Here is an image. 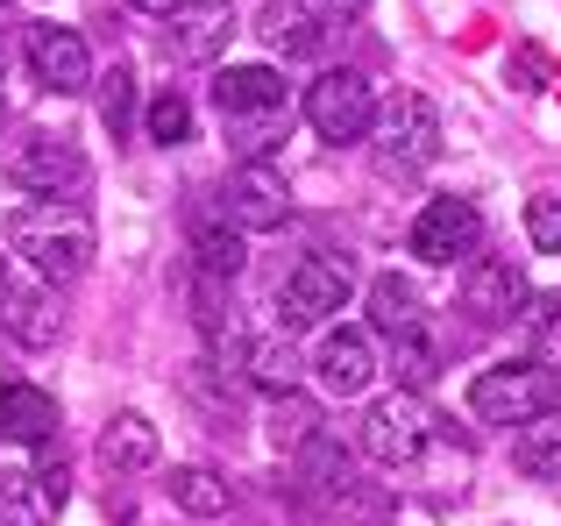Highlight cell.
<instances>
[{
  "label": "cell",
  "instance_id": "cb8c5ba5",
  "mask_svg": "<svg viewBox=\"0 0 561 526\" xmlns=\"http://www.w3.org/2000/svg\"><path fill=\"white\" fill-rule=\"evenodd\" d=\"M242 263H249V250H242V228H228V221H214V228H199V242H192V271H206V277H242Z\"/></svg>",
  "mask_w": 561,
  "mask_h": 526
},
{
  "label": "cell",
  "instance_id": "277c9868",
  "mask_svg": "<svg viewBox=\"0 0 561 526\" xmlns=\"http://www.w3.org/2000/svg\"><path fill=\"white\" fill-rule=\"evenodd\" d=\"M548 405H554V370H540V363H497L469 385V413L491 427H526Z\"/></svg>",
  "mask_w": 561,
  "mask_h": 526
},
{
  "label": "cell",
  "instance_id": "9c48e42d",
  "mask_svg": "<svg viewBox=\"0 0 561 526\" xmlns=\"http://www.w3.org/2000/svg\"><path fill=\"white\" fill-rule=\"evenodd\" d=\"M426 413L412 399H377L370 405V420H363V448L383 462V470H405V462H420V448H426Z\"/></svg>",
  "mask_w": 561,
  "mask_h": 526
},
{
  "label": "cell",
  "instance_id": "e0dca14e",
  "mask_svg": "<svg viewBox=\"0 0 561 526\" xmlns=\"http://www.w3.org/2000/svg\"><path fill=\"white\" fill-rule=\"evenodd\" d=\"M0 434H8V442L43 448L57 434V399H50V391H36V385H0Z\"/></svg>",
  "mask_w": 561,
  "mask_h": 526
},
{
  "label": "cell",
  "instance_id": "2e32d148",
  "mask_svg": "<svg viewBox=\"0 0 561 526\" xmlns=\"http://www.w3.org/2000/svg\"><path fill=\"white\" fill-rule=\"evenodd\" d=\"M0 328H8L14 342H28V348H50V342H57V328H65V306H57V291H50V285H28V291H14V285H8Z\"/></svg>",
  "mask_w": 561,
  "mask_h": 526
},
{
  "label": "cell",
  "instance_id": "8992f818",
  "mask_svg": "<svg viewBox=\"0 0 561 526\" xmlns=\"http://www.w3.org/2000/svg\"><path fill=\"white\" fill-rule=\"evenodd\" d=\"M306 122H313V136H328V142H363L370 136V122H377V93H370V79L363 71H320L313 85H306Z\"/></svg>",
  "mask_w": 561,
  "mask_h": 526
},
{
  "label": "cell",
  "instance_id": "7402d4cb",
  "mask_svg": "<svg viewBox=\"0 0 561 526\" xmlns=\"http://www.w3.org/2000/svg\"><path fill=\"white\" fill-rule=\"evenodd\" d=\"M412 320H426L420 285H412V277H398V271L370 277V328L377 334H398V328H412Z\"/></svg>",
  "mask_w": 561,
  "mask_h": 526
},
{
  "label": "cell",
  "instance_id": "7a4b0ae2",
  "mask_svg": "<svg viewBox=\"0 0 561 526\" xmlns=\"http://www.w3.org/2000/svg\"><path fill=\"white\" fill-rule=\"evenodd\" d=\"M370 142H377L383 179H412V171H426L440 157V107L426 93H398L370 122Z\"/></svg>",
  "mask_w": 561,
  "mask_h": 526
},
{
  "label": "cell",
  "instance_id": "74e56055",
  "mask_svg": "<svg viewBox=\"0 0 561 526\" xmlns=\"http://www.w3.org/2000/svg\"><path fill=\"white\" fill-rule=\"evenodd\" d=\"M0 22H8V8H0Z\"/></svg>",
  "mask_w": 561,
  "mask_h": 526
},
{
  "label": "cell",
  "instance_id": "8fae6325",
  "mask_svg": "<svg viewBox=\"0 0 561 526\" xmlns=\"http://www.w3.org/2000/svg\"><path fill=\"white\" fill-rule=\"evenodd\" d=\"M462 306H469L477 328H512V320L526 313V277L512 271L505 256H483L477 271H469V285H462Z\"/></svg>",
  "mask_w": 561,
  "mask_h": 526
},
{
  "label": "cell",
  "instance_id": "1f68e13d",
  "mask_svg": "<svg viewBox=\"0 0 561 526\" xmlns=\"http://www.w3.org/2000/svg\"><path fill=\"white\" fill-rule=\"evenodd\" d=\"M36 499L50 505V513L71 499V477H65V462H57V456H43V462H36Z\"/></svg>",
  "mask_w": 561,
  "mask_h": 526
},
{
  "label": "cell",
  "instance_id": "d6a6232c",
  "mask_svg": "<svg viewBox=\"0 0 561 526\" xmlns=\"http://www.w3.org/2000/svg\"><path fill=\"white\" fill-rule=\"evenodd\" d=\"M313 8H320V14H334V22H356L370 0H313Z\"/></svg>",
  "mask_w": 561,
  "mask_h": 526
},
{
  "label": "cell",
  "instance_id": "52a82bcc",
  "mask_svg": "<svg viewBox=\"0 0 561 526\" xmlns=\"http://www.w3.org/2000/svg\"><path fill=\"white\" fill-rule=\"evenodd\" d=\"M477 250H483V214L469 207V199H455V193L426 199V214L412 221V256L420 263H462Z\"/></svg>",
  "mask_w": 561,
  "mask_h": 526
},
{
  "label": "cell",
  "instance_id": "3957f363",
  "mask_svg": "<svg viewBox=\"0 0 561 526\" xmlns=\"http://www.w3.org/2000/svg\"><path fill=\"white\" fill-rule=\"evenodd\" d=\"M348 291H356V263L334 250H313L291 263V277L277 285V313H285V328H328L348 306Z\"/></svg>",
  "mask_w": 561,
  "mask_h": 526
},
{
  "label": "cell",
  "instance_id": "484cf974",
  "mask_svg": "<svg viewBox=\"0 0 561 526\" xmlns=\"http://www.w3.org/2000/svg\"><path fill=\"white\" fill-rule=\"evenodd\" d=\"M100 122H107V136H136V71L128 65L100 79Z\"/></svg>",
  "mask_w": 561,
  "mask_h": 526
},
{
  "label": "cell",
  "instance_id": "5bb4252c",
  "mask_svg": "<svg viewBox=\"0 0 561 526\" xmlns=\"http://www.w3.org/2000/svg\"><path fill=\"white\" fill-rule=\"evenodd\" d=\"M313 370H320V385H328L334 399H356V391H370V377H377V348H370V334H363V328H334L328 342H320Z\"/></svg>",
  "mask_w": 561,
  "mask_h": 526
},
{
  "label": "cell",
  "instance_id": "ac0fdd59",
  "mask_svg": "<svg viewBox=\"0 0 561 526\" xmlns=\"http://www.w3.org/2000/svg\"><path fill=\"white\" fill-rule=\"evenodd\" d=\"M100 462H107L114 477H142L157 470V427L142 413H114L107 434H100Z\"/></svg>",
  "mask_w": 561,
  "mask_h": 526
},
{
  "label": "cell",
  "instance_id": "d4e9b609",
  "mask_svg": "<svg viewBox=\"0 0 561 526\" xmlns=\"http://www.w3.org/2000/svg\"><path fill=\"white\" fill-rule=\"evenodd\" d=\"M171 505L192 519H214V513H228V484L214 470H171Z\"/></svg>",
  "mask_w": 561,
  "mask_h": 526
},
{
  "label": "cell",
  "instance_id": "603a6c76",
  "mask_svg": "<svg viewBox=\"0 0 561 526\" xmlns=\"http://www.w3.org/2000/svg\"><path fill=\"white\" fill-rule=\"evenodd\" d=\"M228 150H234V164H271L285 150V107L277 114H228Z\"/></svg>",
  "mask_w": 561,
  "mask_h": 526
},
{
  "label": "cell",
  "instance_id": "9a60e30c",
  "mask_svg": "<svg viewBox=\"0 0 561 526\" xmlns=\"http://www.w3.org/2000/svg\"><path fill=\"white\" fill-rule=\"evenodd\" d=\"M214 107L220 114H277L285 107V79L271 65H228L214 79Z\"/></svg>",
  "mask_w": 561,
  "mask_h": 526
},
{
  "label": "cell",
  "instance_id": "ffe728a7",
  "mask_svg": "<svg viewBox=\"0 0 561 526\" xmlns=\"http://www.w3.org/2000/svg\"><path fill=\"white\" fill-rule=\"evenodd\" d=\"M512 462H519L526 477H554L561 470V413H534L526 427H512Z\"/></svg>",
  "mask_w": 561,
  "mask_h": 526
},
{
  "label": "cell",
  "instance_id": "83f0119b",
  "mask_svg": "<svg viewBox=\"0 0 561 526\" xmlns=\"http://www.w3.org/2000/svg\"><path fill=\"white\" fill-rule=\"evenodd\" d=\"M271 434H277V448H291V456H299V448L320 434V413L306 399H291V391H277V427Z\"/></svg>",
  "mask_w": 561,
  "mask_h": 526
},
{
  "label": "cell",
  "instance_id": "5b68a950",
  "mask_svg": "<svg viewBox=\"0 0 561 526\" xmlns=\"http://www.w3.org/2000/svg\"><path fill=\"white\" fill-rule=\"evenodd\" d=\"M8 179L43 199H79L93 185V164H85V150L71 136H22L8 157Z\"/></svg>",
  "mask_w": 561,
  "mask_h": 526
},
{
  "label": "cell",
  "instance_id": "44dd1931",
  "mask_svg": "<svg viewBox=\"0 0 561 526\" xmlns=\"http://www.w3.org/2000/svg\"><path fill=\"white\" fill-rule=\"evenodd\" d=\"M391 370H398V385H405V391H426L440 377V342L426 334V320H412V328L391 334Z\"/></svg>",
  "mask_w": 561,
  "mask_h": 526
},
{
  "label": "cell",
  "instance_id": "6da1fadb",
  "mask_svg": "<svg viewBox=\"0 0 561 526\" xmlns=\"http://www.w3.org/2000/svg\"><path fill=\"white\" fill-rule=\"evenodd\" d=\"M8 250H22L36 263V277L71 285L93 263V221L79 214V199H22L8 214Z\"/></svg>",
  "mask_w": 561,
  "mask_h": 526
},
{
  "label": "cell",
  "instance_id": "4316f807",
  "mask_svg": "<svg viewBox=\"0 0 561 526\" xmlns=\"http://www.w3.org/2000/svg\"><path fill=\"white\" fill-rule=\"evenodd\" d=\"M142 128H150V142H164V150H171V142H185L192 136V100L185 93H157L150 114H142Z\"/></svg>",
  "mask_w": 561,
  "mask_h": 526
},
{
  "label": "cell",
  "instance_id": "4fadbf2b",
  "mask_svg": "<svg viewBox=\"0 0 561 526\" xmlns=\"http://www.w3.org/2000/svg\"><path fill=\"white\" fill-rule=\"evenodd\" d=\"M256 36H263V50H271V57H320L328 22H320L313 0H263Z\"/></svg>",
  "mask_w": 561,
  "mask_h": 526
},
{
  "label": "cell",
  "instance_id": "e575fe53",
  "mask_svg": "<svg viewBox=\"0 0 561 526\" xmlns=\"http://www.w3.org/2000/svg\"><path fill=\"white\" fill-rule=\"evenodd\" d=\"M136 8H157V14H171V8H179V0H136Z\"/></svg>",
  "mask_w": 561,
  "mask_h": 526
},
{
  "label": "cell",
  "instance_id": "836d02e7",
  "mask_svg": "<svg viewBox=\"0 0 561 526\" xmlns=\"http://www.w3.org/2000/svg\"><path fill=\"white\" fill-rule=\"evenodd\" d=\"M540 328H548V363H561V306H554L548 320H540Z\"/></svg>",
  "mask_w": 561,
  "mask_h": 526
},
{
  "label": "cell",
  "instance_id": "ba28073f",
  "mask_svg": "<svg viewBox=\"0 0 561 526\" xmlns=\"http://www.w3.org/2000/svg\"><path fill=\"white\" fill-rule=\"evenodd\" d=\"M285 214H291V193H285V179H277L271 164L228 171V185H220V221L228 228L263 236V228H285Z\"/></svg>",
  "mask_w": 561,
  "mask_h": 526
},
{
  "label": "cell",
  "instance_id": "f546056e",
  "mask_svg": "<svg viewBox=\"0 0 561 526\" xmlns=\"http://www.w3.org/2000/svg\"><path fill=\"white\" fill-rule=\"evenodd\" d=\"M299 462H306V470L320 477V491H348V456H342V448L328 442V434H313V442L299 448Z\"/></svg>",
  "mask_w": 561,
  "mask_h": 526
},
{
  "label": "cell",
  "instance_id": "4dcf8cb0",
  "mask_svg": "<svg viewBox=\"0 0 561 526\" xmlns=\"http://www.w3.org/2000/svg\"><path fill=\"white\" fill-rule=\"evenodd\" d=\"M526 236H534V250L561 256V199L554 193H534V199H526Z\"/></svg>",
  "mask_w": 561,
  "mask_h": 526
},
{
  "label": "cell",
  "instance_id": "d590c367",
  "mask_svg": "<svg viewBox=\"0 0 561 526\" xmlns=\"http://www.w3.org/2000/svg\"><path fill=\"white\" fill-rule=\"evenodd\" d=\"M0 306H8V256H0Z\"/></svg>",
  "mask_w": 561,
  "mask_h": 526
},
{
  "label": "cell",
  "instance_id": "f1b7e54d",
  "mask_svg": "<svg viewBox=\"0 0 561 526\" xmlns=\"http://www.w3.org/2000/svg\"><path fill=\"white\" fill-rule=\"evenodd\" d=\"M50 519V505L36 499V477H8L0 484V526H43Z\"/></svg>",
  "mask_w": 561,
  "mask_h": 526
},
{
  "label": "cell",
  "instance_id": "30bf717a",
  "mask_svg": "<svg viewBox=\"0 0 561 526\" xmlns=\"http://www.w3.org/2000/svg\"><path fill=\"white\" fill-rule=\"evenodd\" d=\"M28 71H36L50 93H85V85H93V50H85V36H71V28L36 22L28 28Z\"/></svg>",
  "mask_w": 561,
  "mask_h": 526
},
{
  "label": "cell",
  "instance_id": "7c38bea8",
  "mask_svg": "<svg viewBox=\"0 0 561 526\" xmlns=\"http://www.w3.org/2000/svg\"><path fill=\"white\" fill-rule=\"evenodd\" d=\"M228 36H234V0H179V8H171V50H179L185 65L220 57Z\"/></svg>",
  "mask_w": 561,
  "mask_h": 526
},
{
  "label": "cell",
  "instance_id": "8d00e7d4",
  "mask_svg": "<svg viewBox=\"0 0 561 526\" xmlns=\"http://www.w3.org/2000/svg\"><path fill=\"white\" fill-rule=\"evenodd\" d=\"M0 128H8V100H0Z\"/></svg>",
  "mask_w": 561,
  "mask_h": 526
},
{
  "label": "cell",
  "instance_id": "d6986e66",
  "mask_svg": "<svg viewBox=\"0 0 561 526\" xmlns=\"http://www.w3.org/2000/svg\"><path fill=\"white\" fill-rule=\"evenodd\" d=\"M242 370H249L256 391H291L306 363H299V348H291V334H256V342L242 348Z\"/></svg>",
  "mask_w": 561,
  "mask_h": 526
}]
</instances>
